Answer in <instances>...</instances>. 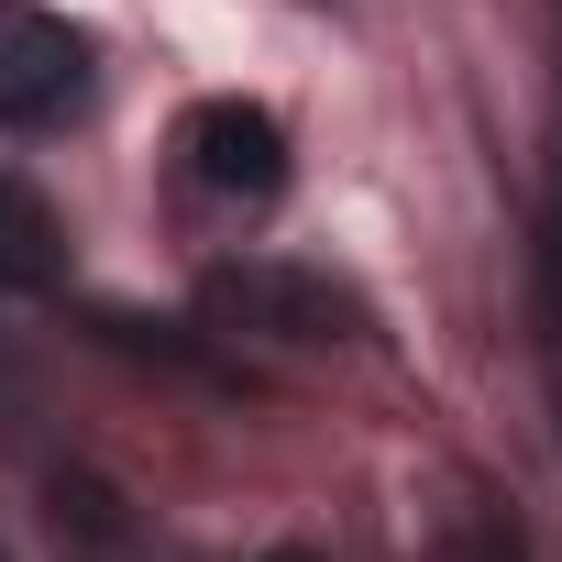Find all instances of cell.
Instances as JSON below:
<instances>
[{
    "label": "cell",
    "mask_w": 562,
    "mask_h": 562,
    "mask_svg": "<svg viewBox=\"0 0 562 562\" xmlns=\"http://www.w3.org/2000/svg\"><path fill=\"white\" fill-rule=\"evenodd\" d=\"M199 321L232 331V342H288V353H331V342H364L375 310L321 265H288V254H232L199 276Z\"/></svg>",
    "instance_id": "obj_1"
},
{
    "label": "cell",
    "mask_w": 562,
    "mask_h": 562,
    "mask_svg": "<svg viewBox=\"0 0 562 562\" xmlns=\"http://www.w3.org/2000/svg\"><path fill=\"white\" fill-rule=\"evenodd\" d=\"M265 562H321V551H265Z\"/></svg>",
    "instance_id": "obj_8"
},
{
    "label": "cell",
    "mask_w": 562,
    "mask_h": 562,
    "mask_svg": "<svg viewBox=\"0 0 562 562\" xmlns=\"http://www.w3.org/2000/svg\"><path fill=\"white\" fill-rule=\"evenodd\" d=\"M56 276H67V221L45 210V188L0 166V299H45Z\"/></svg>",
    "instance_id": "obj_4"
},
{
    "label": "cell",
    "mask_w": 562,
    "mask_h": 562,
    "mask_svg": "<svg viewBox=\"0 0 562 562\" xmlns=\"http://www.w3.org/2000/svg\"><path fill=\"white\" fill-rule=\"evenodd\" d=\"M441 562H529V540H518V518H507V507H485V496H463V518H452V540H441Z\"/></svg>",
    "instance_id": "obj_6"
},
{
    "label": "cell",
    "mask_w": 562,
    "mask_h": 562,
    "mask_svg": "<svg viewBox=\"0 0 562 562\" xmlns=\"http://www.w3.org/2000/svg\"><path fill=\"white\" fill-rule=\"evenodd\" d=\"M177 155H188V177L210 199H243V210H265L276 188H288V122H276L265 100H199Z\"/></svg>",
    "instance_id": "obj_3"
},
{
    "label": "cell",
    "mask_w": 562,
    "mask_h": 562,
    "mask_svg": "<svg viewBox=\"0 0 562 562\" xmlns=\"http://www.w3.org/2000/svg\"><path fill=\"white\" fill-rule=\"evenodd\" d=\"M89 111V34L45 0H0V133H56Z\"/></svg>",
    "instance_id": "obj_2"
},
{
    "label": "cell",
    "mask_w": 562,
    "mask_h": 562,
    "mask_svg": "<svg viewBox=\"0 0 562 562\" xmlns=\"http://www.w3.org/2000/svg\"><path fill=\"white\" fill-rule=\"evenodd\" d=\"M45 529H56L67 562H122V551H133V507H122L100 474H56V485H45Z\"/></svg>",
    "instance_id": "obj_5"
},
{
    "label": "cell",
    "mask_w": 562,
    "mask_h": 562,
    "mask_svg": "<svg viewBox=\"0 0 562 562\" xmlns=\"http://www.w3.org/2000/svg\"><path fill=\"white\" fill-rule=\"evenodd\" d=\"M540 288H551V321H562V199H551V221H540Z\"/></svg>",
    "instance_id": "obj_7"
}]
</instances>
